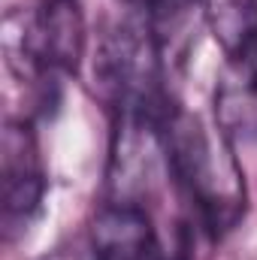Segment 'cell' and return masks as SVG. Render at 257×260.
I'll list each match as a JSON object with an SVG mask.
<instances>
[{
  "label": "cell",
  "mask_w": 257,
  "mask_h": 260,
  "mask_svg": "<svg viewBox=\"0 0 257 260\" xmlns=\"http://www.w3.org/2000/svg\"><path fill=\"white\" fill-rule=\"evenodd\" d=\"M127 3L157 30V37H160L164 27H176L179 21L188 18V12H191L197 3H206V0H127Z\"/></svg>",
  "instance_id": "4"
},
{
  "label": "cell",
  "mask_w": 257,
  "mask_h": 260,
  "mask_svg": "<svg viewBox=\"0 0 257 260\" xmlns=\"http://www.w3.org/2000/svg\"><path fill=\"white\" fill-rule=\"evenodd\" d=\"M206 18L227 73L257 85V0H206Z\"/></svg>",
  "instance_id": "3"
},
{
  "label": "cell",
  "mask_w": 257,
  "mask_h": 260,
  "mask_svg": "<svg viewBox=\"0 0 257 260\" xmlns=\"http://www.w3.org/2000/svg\"><path fill=\"white\" fill-rule=\"evenodd\" d=\"M46 173L30 121H9L3 130V233L15 239L40 218Z\"/></svg>",
  "instance_id": "1"
},
{
  "label": "cell",
  "mask_w": 257,
  "mask_h": 260,
  "mask_svg": "<svg viewBox=\"0 0 257 260\" xmlns=\"http://www.w3.org/2000/svg\"><path fill=\"white\" fill-rule=\"evenodd\" d=\"M88 260H182L167 254L148 209L136 200H109L88 233Z\"/></svg>",
  "instance_id": "2"
}]
</instances>
